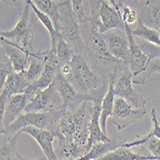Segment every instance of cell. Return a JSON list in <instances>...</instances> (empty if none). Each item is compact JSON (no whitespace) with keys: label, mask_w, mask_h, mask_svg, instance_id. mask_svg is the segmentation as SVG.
Returning a JSON list of instances; mask_svg holds the SVG:
<instances>
[{"label":"cell","mask_w":160,"mask_h":160,"mask_svg":"<svg viewBox=\"0 0 160 160\" xmlns=\"http://www.w3.org/2000/svg\"><path fill=\"white\" fill-rule=\"evenodd\" d=\"M88 102L83 101L74 109H63L57 125L56 136H62L65 139L86 147L89 138V122L91 118Z\"/></svg>","instance_id":"1"},{"label":"cell","mask_w":160,"mask_h":160,"mask_svg":"<svg viewBox=\"0 0 160 160\" xmlns=\"http://www.w3.org/2000/svg\"><path fill=\"white\" fill-rule=\"evenodd\" d=\"M85 42V52L90 57L93 62L95 68L99 72H103V80L108 81L111 74L115 73L118 68L122 65L127 64L123 61L118 60L109 52L105 41L102 37V34L99 33L96 28L90 26V33L87 36Z\"/></svg>","instance_id":"2"},{"label":"cell","mask_w":160,"mask_h":160,"mask_svg":"<svg viewBox=\"0 0 160 160\" xmlns=\"http://www.w3.org/2000/svg\"><path fill=\"white\" fill-rule=\"evenodd\" d=\"M31 0H25L20 11V18L12 30L1 31L0 36L9 40L32 56L33 39L38 27V18L31 8Z\"/></svg>","instance_id":"3"},{"label":"cell","mask_w":160,"mask_h":160,"mask_svg":"<svg viewBox=\"0 0 160 160\" xmlns=\"http://www.w3.org/2000/svg\"><path fill=\"white\" fill-rule=\"evenodd\" d=\"M62 113L63 109L61 107L45 112H25L5 128L4 136L6 140H11L18 137L19 131L26 127L44 128L56 133Z\"/></svg>","instance_id":"4"},{"label":"cell","mask_w":160,"mask_h":160,"mask_svg":"<svg viewBox=\"0 0 160 160\" xmlns=\"http://www.w3.org/2000/svg\"><path fill=\"white\" fill-rule=\"evenodd\" d=\"M60 18L58 26L56 28L57 33L61 35L72 48L75 54L83 55L86 47L85 42L81 36L80 22L77 15L72 7L71 0H62L59 7Z\"/></svg>","instance_id":"5"},{"label":"cell","mask_w":160,"mask_h":160,"mask_svg":"<svg viewBox=\"0 0 160 160\" xmlns=\"http://www.w3.org/2000/svg\"><path fill=\"white\" fill-rule=\"evenodd\" d=\"M71 68L72 72L68 80L77 92L81 94H92L108 82L104 81L103 78L91 68L83 55L74 54L71 61Z\"/></svg>","instance_id":"6"},{"label":"cell","mask_w":160,"mask_h":160,"mask_svg":"<svg viewBox=\"0 0 160 160\" xmlns=\"http://www.w3.org/2000/svg\"><path fill=\"white\" fill-rule=\"evenodd\" d=\"M90 8V16L87 22L91 27L103 34L111 29L125 28L121 15L106 0H89L86 4Z\"/></svg>","instance_id":"7"},{"label":"cell","mask_w":160,"mask_h":160,"mask_svg":"<svg viewBox=\"0 0 160 160\" xmlns=\"http://www.w3.org/2000/svg\"><path fill=\"white\" fill-rule=\"evenodd\" d=\"M132 74L127 64L122 65L116 72L114 79V93L116 97L122 98L138 109H146V99L136 92L133 88Z\"/></svg>","instance_id":"8"},{"label":"cell","mask_w":160,"mask_h":160,"mask_svg":"<svg viewBox=\"0 0 160 160\" xmlns=\"http://www.w3.org/2000/svg\"><path fill=\"white\" fill-rule=\"evenodd\" d=\"M53 84L60 97L62 109H74L83 101H94V96L92 94H81L77 92L70 80L59 72L55 73Z\"/></svg>","instance_id":"9"},{"label":"cell","mask_w":160,"mask_h":160,"mask_svg":"<svg viewBox=\"0 0 160 160\" xmlns=\"http://www.w3.org/2000/svg\"><path fill=\"white\" fill-rule=\"evenodd\" d=\"M147 113L148 111L146 109L135 108L125 99L115 97L111 115L112 123L116 127L117 130L121 131L141 121Z\"/></svg>","instance_id":"10"},{"label":"cell","mask_w":160,"mask_h":160,"mask_svg":"<svg viewBox=\"0 0 160 160\" xmlns=\"http://www.w3.org/2000/svg\"><path fill=\"white\" fill-rule=\"evenodd\" d=\"M102 37L113 57L127 63L129 51V40L125 30L111 29L102 34Z\"/></svg>","instance_id":"11"},{"label":"cell","mask_w":160,"mask_h":160,"mask_svg":"<svg viewBox=\"0 0 160 160\" xmlns=\"http://www.w3.org/2000/svg\"><path fill=\"white\" fill-rule=\"evenodd\" d=\"M58 93L54 84L45 88L34 95L27 103L24 112H45L52 109H57L58 103Z\"/></svg>","instance_id":"12"},{"label":"cell","mask_w":160,"mask_h":160,"mask_svg":"<svg viewBox=\"0 0 160 160\" xmlns=\"http://www.w3.org/2000/svg\"><path fill=\"white\" fill-rule=\"evenodd\" d=\"M124 26H125L124 30L127 32L129 40V51H128L127 66L129 72H131L132 76L135 77L136 75L145 72L148 63H150V59H148V55L141 49V48L135 41L133 35L131 34V28H129L128 25Z\"/></svg>","instance_id":"13"},{"label":"cell","mask_w":160,"mask_h":160,"mask_svg":"<svg viewBox=\"0 0 160 160\" xmlns=\"http://www.w3.org/2000/svg\"><path fill=\"white\" fill-rule=\"evenodd\" d=\"M20 133H25L31 136L38 143L43 152V155L47 157L48 160H57L55 150L53 148V142L56 138V133L54 131L38 128L35 127H26L19 131V134Z\"/></svg>","instance_id":"14"},{"label":"cell","mask_w":160,"mask_h":160,"mask_svg":"<svg viewBox=\"0 0 160 160\" xmlns=\"http://www.w3.org/2000/svg\"><path fill=\"white\" fill-rule=\"evenodd\" d=\"M138 12L143 23L160 34V0H142Z\"/></svg>","instance_id":"15"},{"label":"cell","mask_w":160,"mask_h":160,"mask_svg":"<svg viewBox=\"0 0 160 160\" xmlns=\"http://www.w3.org/2000/svg\"><path fill=\"white\" fill-rule=\"evenodd\" d=\"M100 107L101 103H93L92 107L90 108V122H89V138L86 145L87 152L94 144L98 142H106L112 138L108 137L107 134H104L100 128L99 116H100Z\"/></svg>","instance_id":"16"},{"label":"cell","mask_w":160,"mask_h":160,"mask_svg":"<svg viewBox=\"0 0 160 160\" xmlns=\"http://www.w3.org/2000/svg\"><path fill=\"white\" fill-rule=\"evenodd\" d=\"M29 100L30 98L25 93L16 94L8 98L4 113L5 128L23 114Z\"/></svg>","instance_id":"17"},{"label":"cell","mask_w":160,"mask_h":160,"mask_svg":"<svg viewBox=\"0 0 160 160\" xmlns=\"http://www.w3.org/2000/svg\"><path fill=\"white\" fill-rule=\"evenodd\" d=\"M0 44H1V47L6 51L11 63L13 65L14 71L15 72L24 71L26 64L29 61L30 54L1 36H0Z\"/></svg>","instance_id":"18"},{"label":"cell","mask_w":160,"mask_h":160,"mask_svg":"<svg viewBox=\"0 0 160 160\" xmlns=\"http://www.w3.org/2000/svg\"><path fill=\"white\" fill-rule=\"evenodd\" d=\"M116 72L111 74L108 79V88L107 92L101 101L100 107V116H99V122L100 128L104 134H107L106 131V122L109 117H111L114 106V99H115V93H114V79H115Z\"/></svg>","instance_id":"19"},{"label":"cell","mask_w":160,"mask_h":160,"mask_svg":"<svg viewBox=\"0 0 160 160\" xmlns=\"http://www.w3.org/2000/svg\"><path fill=\"white\" fill-rule=\"evenodd\" d=\"M125 143L124 141H118L115 139H111L106 142H98L94 144L92 147L90 148V150L81 157H79L75 160H96L106 153L116 150L117 148L122 146Z\"/></svg>","instance_id":"20"},{"label":"cell","mask_w":160,"mask_h":160,"mask_svg":"<svg viewBox=\"0 0 160 160\" xmlns=\"http://www.w3.org/2000/svg\"><path fill=\"white\" fill-rule=\"evenodd\" d=\"M29 83L22 72H10L5 80V83L2 89V92L5 93L8 97H11L16 94L24 93Z\"/></svg>","instance_id":"21"},{"label":"cell","mask_w":160,"mask_h":160,"mask_svg":"<svg viewBox=\"0 0 160 160\" xmlns=\"http://www.w3.org/2000/svg\"><path fill=\"white\" fill-rule=\"evenodd\" d=\"M148 159H155L151 154H141L131 151V148H125L122 146L117 148L102 157L96 160H148ZM156 160V159H155Z\"/></svg>","instance_id":"22"},{"label":"cell","mask_w":160,"mask_h":160,"mask_svg":"<svg viewBox=\"0 0 160 160\" xmlns=\"http://www.w3.org/2000/svg\"><path fill=\"white\" fill-rule=\"evenodd\" d=\"M53 49L55 52L57 70L65 65H70L71 61L72 59V56L75 54L72 48L70 45V43H68L61 35L58 36V39H57V42H56V45Z\"/></svg>","instance_id":"23"},{"label":"cell","mask_w":160,"mask_h":160,"mask_svg":"<svg viewBox=\"0 0 160 160\" xmlns=\"http://www.w3.org/2000/svg\"><path fill=\"white\" fill-rule=\"evenodd\" d=\"M44 67V61L41 55V51L35 52L33 55L29 57V67L28 68L23 71V74L27 80V82L30 84L35 82L41 76Z\"/></svg>","instance_id":"24"},{"label":"cell","mask_w":160,"mask_h":160,"mask_svg":"<svg viewBox=\"0 0 160 160\" xmlns=\"http://www.w3.org/2000/svg\"><path fill=\"white\" fill-rule=\"evenodd\" d=\"M32 3L39 11H41L42 13L45 14L48 17L50 18L56 29L57 26H58V22L60 18V1L57 2L55 0H32Z\"/></svg>","instance_id":"25"},{"label":"cell","mask_w":160,"mask_h":160,"mask_svg":"<svg viewBox=\"0 0 160 160\" xmlns=\"http://www.w3.org/2000/svg\"><path fill=\"white\" fill-rule=\"evenodd\" d=\"M131 34L133 37H137L140 40L152 42L153 44L159 45L160 47V34L158 31L154 30L153 28L148 27L145 25L142 20L139 18L137 22V26L135 29H131Z\"/></svg>","instance_id":"26"},{"label":"cell","mask_w":160,"mask_h":160,"mask_svg":"<svg viewBox=\"0 0 160 160\" xmlns=\"http://www.w3.org/2000/svg\"><path fill=\"white\" fill-rule=\"evenodd\" d=\"M154 73L160 74V58L152 59L150 61V63H148L145 72L133 77L132 82L134 85H143L147 82L148 77Z\"/></svg>","instance_id":"27"},{"label":"cell","mask_w":160,"mask_h":160,"mask_svg":"<svg viewBox=\"0 0 160 160\" xmlns=\"http://www.w3.org/2000/svg\"><path fill=\"white\" fill-rule=\"evenodd\" d=\"M119 8H120L121 18L123 21L124 25H128L129 28H131V26L134 23L138 22L139 20L138 9H136L130 5H127V4H120Z\"/></svg>","instance_id":"28"},{"label":"cell","mask_w":160,"mask_h":160,"mask_svg":"<svg viewBox=\"0 0 160 160\" xmlns=\"http://www.w3.org/2000/svg\"><path fill=\"white\" fill-rule=\"evenodd\" d=\"M12 72H14L13 65L11 63L6 51L1 47V44H0V93L2 92V89L8 74Z\"/></svg>","instance_id":"29"},{"label":"cell","mask_w":160,"mask_h":160,"mask_svg":"<svg viewBox=\"0 0 160 160\" xmlns=\"http://www.w3.org/2000/svg\"><path fill=\"white\" fill-rule=\"evenodd\" d=\"M18 137L7 140L6 144L0 147V160H15V153L17 150Z\"/></svg>","instance_id":"30"},{"label":"cell","mask_w":160,"mask_h":160,"mask_svg":"<svg viewBox=\"0 0 160 160\" xmlns=\"http://www.w3.org/2000/svg\"><path fill=\"white\" fill-rule=\"evenodd\" d=\"M71 4L74 11V13L77 15L80 22H81V23H88L87 16L85 14L84 0H71Z\"/></svg>","instance_id":"31"},{"label":"cell","mask_w":160,"mask_h":160,"mask_svg":"<svg viewBox=\"0 0 160 160\" xmlns=\"http://www.w3.org/2000/svg\"><path fill=\"white\" fill-rule=\"evenodd\" d=\"M8 96L1 92L0 93V135H4L5 132V124H4V113H5V106L8 99Z\"/></svg>","instance_id":"32"},{"label":"cell","mask_w":160,"mask_h":160,"mask_svg":"<svg viewBox=\"0 0 160 160\" xmlns=\"http://www.w3.org/2000/svg\"><path fill=\"white\" fill-rule=\"evenodd\" d=\"M151 116H152V130L148 134V136H154L160 139V123L158 121V117H157L155 108L152 109Z\"/></svg>","instance_id":"33"},{"label":"cell","mask_w":160,"mask_h":160,"mask_svg":"<svg viewBox=\"0 0 160 160\" xmlns=\"http://www.w3.org/2000/svg\"><path fill=\"white\" fill-rule=\"evenodd\" d=\"M0 2L5 5H8V6H12V7H16L18 9H21L25 2V0H0Z\"/></svg>","instance_id":"34"},{"label":"cell","mask_w":160,"mask_h":160,"mask_svg":"<svg viewBox=\"0 0 160 160\" xmlns=\"http://www.w3.org/2000/svg\"><path fill=\"white\" fill-rule=\"evenodd\" d=\"M142 0H118L117 3L118 5L120 4H127V5H130L136 9H139L140 3H141Z\"/></svg>","instance_id":"35"},{"label":"cell","mask_w":160,"mask_h":160,"mask_svg":"<svg viewBox=\"0 0 160 160\" xmlns=\"http://www.w3.org/2000/svg\"><path fill=\"white\" fill-rule=\"evenodd\" d=\"M15 160H29V159H27V158L23 157L22 155H20V153L17 151L16 153H15ZM36 160H48V159H47V157L43 155V156H41L40 158H38Z\"/></svg>","instance_id":"36"},{"label":"cell","mask_w":160,"mask_h":160,"mask_svg":"<svg viewBox=\"0 0 160 160\" xmlns=\"http://www.w3.org/2000/svg\"><path fill=\"white\" fill-rule=\"evenodd\" d=\"M106 1H108L114 8H115L116 10H117V12L120 14V8H119V5H118V3H117V0H106ZM121 15V14H120Z\"/></svg>","instance_id":"37"},{"label":"cell","mask_w":160,"mask_h":160,"mask_svg":"<svg viewBox=\"0 0 160 160\" xmlns=\"http://www.w3.org/2000/svg\"><path fill=\"white\" fill-rule=\"evenodd\" d=\"M88 2H89V0H84V6H85Z\"/></svg>","instance_id":"38"},{"label":"cell","mask_w":160,"mask_h":160,"mask_svg":"<svg viewBox=\"0 0 160 160\" xmlns=\"http://www.w3.org/2000/svg\"><path fill=\"white\" fill-rule=\"evenodd\" d=\"M148 160H155V159H148Z\"/></svg>","instance_id":"39"}]
</instances>
